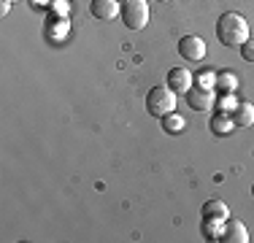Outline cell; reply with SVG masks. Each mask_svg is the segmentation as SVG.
I'll use <instances>...</instances> for the list:
<instances>
[{"mask_svg": "<svg viewBox=\"0 0 254 243\" xmlns=\"http://www.w3.org/2000/svg\"><path fill=\"white\" fill-rule=\"evenodd\" d=\"M216 38H219V44H225V46L246 44V41H249V22H246L241 14L227 11V14H222L219 22H216Z\"/></svg>", "mask_w": 254, "mask_h": 243, "instance_id": "6da1fadb", "label": "cell"}, {"mask_svg": "<svg viewBox=\"0 0 254 243\" xmlns=\"http://www.w3.org/2000/svg\"><path fill=\"white\" fill-rule=\"evenodd\" d=\"M176 108V92H173L171 87H152L146 92V111L152 114V117H168V114Z\"/></svg>", "mask_w": 254, "mask_h": 243, "instance_id": "7a4b0ae2", "label": "cell"}, {"mask_svg": "<svg viewBox=\"0 0 254 243\" xmlns=\"http://www.w3.org/2000/svg\"><path fill=\"white\" fill-rule=\"evenodd\" d=\"M119 16L130 30H143L149 22V3L146 0H125Z\"/></svg>", "mask_w": 254, "mask_h": 243, "instance_id": "3957f363", "label": "cell"}, {"mask_svg": "<svg viewBox=\"0 0 254 243\" xmlns=\"http://www.w3.org/2000/svg\"><path fill=\"white\" fill-rule=\"evenodd\" d=\"M205 41L200 38V35H184V38L179 41V54L184 60H190V62H200V60L205 57Z\"/></svg>", "mask_w": 254, "mask_h": 243, "instance_id": "277c9868", "label": "cell"}, {"mask_svg": "<svg viewBox=\"0 0 254 243\" xmlns=\"http://www.w3.org/2000/svg\"><path fill=\"white\" fill-rule=\"evenodd\" d=\"M219 241H225V243H246V241H249V233H246V227H244L241 219H230L227 216L225 222H222Z\"/></svg>", "mask_w": 254, "mask_h": 243, "instance_id": "5b68a950", "label": "cell"}, {"mask_svg": "<svg viewBox=\"0 0 254 243\" xmlns=\"http://www.w3.org/2000/svg\"><path fill=\"white\" fill-rule=\"evenodd\" d=\"M187 103H190L192 111H208V108H214V103H216L214 89L190 87V92H187Z\"/></svg>", "mask_w": 254, "mask_h": 243, "instance_id": "8992f818", "label": "cell"}, {"mask_svg": "<svg viewBox=\"0 0 254 243\" xmlns=\"http://www.w3.org/2000/svg\"><path fill=\"white\" fill-rule=\"evenodd\" d=\"M89 11H92V16L100 22H114L119 16V11H122V5H119L117 0H92V3H89Z\"/></svg>", "mask_w": 254, "mask_h": 243, "instance_id": "52a82bcc", "label": "cell"}, {"mask_svg": "<svg viewBox=\"0 0 254 243\" xmlns=\"http://www.w3.org/2000/svg\"><path fill=\"white\" fill-rule=\"evenodd\" d=\"M168 87L173 89V92H190V87H192V73L187 70V68H173V70H168Z\"/></svg>", "mask_w": 254, "mask_h": 243, "instance_id": "ba28073f", "label": "cell"}, {"mask_svg": "<svg viewBox=\"0 0 254 243\" xmlns=\"http://www.w3.org/2000/svg\"><path fill=\"white\" fill-rule=\"evenodd\" d=\"M230 216V208L225 200H205L203 203V219H214V222H225Z\"/></svg>", "mask_w": 254, "mask_h": 243, "instance_id": "9c48e42d", "label": "cell"}, {"mask_svg": "<svg viewBox=\"0 0 254 243\" xmlns=\"http://www.w3.org/2000/svg\"><path fill=\"white\" fill-rule=\"evenodd\" d=\"M211 132H214V135H219V138H225V135H230V132L235 130V122H233V117H230V114H219L216 111L214 117H211Z\"/></svg>", "mask_w": 254, "mask_h": 243, "instance_id": "30bf717a", "label": "cell"}, {"mask_svg": "<svg viewBox=\"0 0 254 243\" xmlns=\"http://www.w3.org/2000/svg\"><path fill=\"white\" fill-rule=\"evenodd\" d=\"M230 117H233L235 127L246 130V127L254 124V106H252V103H238V106H235V111L230 114Z\"/></svg>", "mask_w": 254, "mask_h": 243, "instance_id": "8fae6325", "label": "cell"}, {"mask_svg": "<svg viewBox=\"0 0 254 243\" xmlns=\"http://www.w3.org/2000/svg\"><path fill=\"white\" fill-rule=\"evenodd\" d=\"M162 130L171 132V135H179V132L184 130V117L176 111H171L168 117H162Z\"/></svg>", "mask_w": 254, "mask_h": 243, "instance_id": "7c38bea8", "label": "cell"}, {"mask_svg": "<svg viewBox=\"0 0 254 243\" xmlns=\"http://www.w3.org/2000/svg\"><path fill=\"white\" fill-rule=\"evenodd\" d=\"M214 89H219V92H235V89H238V78L230 70H222V73H216V87Z\"/></svg>", "mask_w": 254, "mask_h": 243, "instance_id": "4fadbf2b", "label": "cell"}, {"mask_svg": "<svg viewBox=\"0 0 254 243\" xmlns=\"http://www.w3.org/2000/svg\"><path fill=\"white\" fill-rule=\"evenodd\" d=\"M235 106H238V100L233 97V92H222V97H216V103H214V108L219 114H233Z\"/></svg>", "mask_w": 254, "mask_h": 243, "instance_id": "5bb4252c", "label": "cell"}, {"mask_svg": "<svg viewBox=\"0 0 254 243\" xmlns=\"http://www.w3.org/2000/svg\"><path fill=\"white\" fill-rule=\"evenodd\" d=\"M203 235H205L208 241H219V235H222V222L203 219Z\"/></svg>", "mask_w": 254, "mask_h": 243, "instance_id": "9a60e30c", "label": "cell"}, {"mask_svg": "<svg viewBox=\"0 0 254 243\" xmlns=\"http://www.w3.org/2000/svg\"><path fill=\"white\" fill-rule=\"evenodd\" d=\"M197 87H203V89H214L216 87V76L214 73H200V76H197Z\"/></svg>", "mask_w": 254, "mask_h": 243, "instance_id": "2e32d148", "label": "cell"}, {"mask_svg": "<svg viewBox=\"0 0 254 243\" xmlns=\"http://www.w3.org/2000/svg\"><path fill=\"white\" fill-rule=\"evenodd\" d=\"M241 57L246 60V62H254V38H249L246 44H241Z\"/></svg>", "mask_w": 254, "mask_h": 243, "instance_id": "e0dca14e", "label": "cell"}, {"mask_svg": "<svg viewBox=\"0 0 254 243\" xmlns=\"http://www.w3.org/2000/svg\"><path fill=\"white\" fill-rule=\"evenodd\" d=\"M65 33H68V22H65V19H60V24L49 27V35H52V38H63Z\"/></svg>", "mask_w": 254, "mask_h": 243, "instance_id": "ac0fdd59", "label": "cell"}, {"mask_svg": "<svg viewBox=\"0 0 254 243\" xmlns=\"http://www.w3.org/2000/svg\"><path fill=\"white\" fill-rule=\"evenodd\" d=\"M52 14L65 16V14H68V3H65V0H52Z\"/></svg>", "mask_w": 254, "mask_h": 243, "instance_id": "d6986e66", "label": "cell"}, {"mask_svg": "<svg viewBox=\"0 0 254 243\" xmlns=\"http://www.w3.org/2000/svg\"><path fill=\"white\" fill-rule=\"evenodd\" d=\"M8 8H11V0H3V3H0V14H8Z\"/></svg>", "mask_w": 254, "mask_h": 243, "instance_id": "ffe728a7", "label": "cell"}, {"mask_svg": "<svg viewBox=\"0 0 254 243\" xmlns=\"http://www.w3.org/2000/svg\"><path fill=\"white\" fill-rule=\"evenodd\" d=\"M33 3H35V5H46L49 0H33Z\"/></svg>", "mask_w": 254, "mask_h": 243, "instance_id": "44dd1931", "label": "cell"}, {"mask_svg": "<svg viewBox=\"0 0 254 243\" xmlns=\"http://www.w3.org/2000/svg\"><path fill=\"white\" fill-rule=\"evenodd\" d=\"M252 197H254V184H252Z\"/></svg>", "mask_w": 254, "mask_h": 243, "instance_id": "7402d4cb", "label": "cell"}, {"mask_svg": "<svg viewBox=\"0 0 254 243\" xmlns=\"http://www.w3.org/2000/svg\"><path fill=\"white\" fill-rule=\"evenodd\" d=\"M11 3H19V0H11Z\"/></svg>", "mask_w": 254, "mask_h": 243, "instance_id": "603a6c76", "label": "cell"}, {"mask_svg": "<svg viewBox=\"0 0 254 243\" xmlns=\"http://www.w3.org/2000/svg\"><path fill=\"white\" fill-rule=\"evenodd\" d=\"M160 3H168V0H160Z\"/></svg>", "mask_w": 254, "mask_h": 243, "instance_id": "cb8c5ba5", "label": "cell"}, {"mask_svg": "<svg viewBox=\"0 0 254 243\" xmlns=\"http://www.w3.org/2000/svg\"><path fill=\"white\" fill-rule=\"evenodd\" d=\"M117 3H125V0H117Z\"/></svg>", "mask_w": 254, "mask_h": 243, "instance_id": "d4e9b609", "label": "cell"}]
</instances>
